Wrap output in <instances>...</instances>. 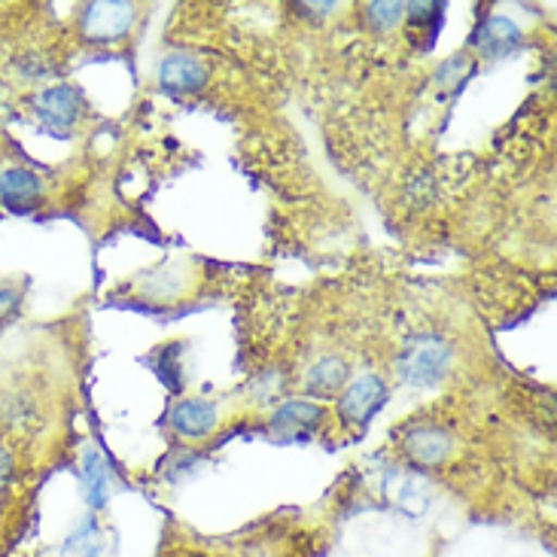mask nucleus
<instances>
[{
    "instance_id": "1",
    "label": "nucleus",
    "mask_w": 557,
    "mask_h": 557,
    "mask_svg": "<svg viewBox=\"0 0 557 557\" xmlns=\"http://www.w3.org/2000/svg\"><path fill=\"white\" fill-rule=\"evenodd\" d=\"M454 347L438 335H418L399 354V377L408 384H436L451 372Z\"/></svg>"
},
{
    "instance_id": "2",
    "label": "nucleus",
    "mask_w": 557,
    "mask_h": 557,
    "mask_svg": "<svg viewBox=\"0 0 557 557\" xmlns=\"http://www.w3.org/2000/svg\"><path fill=\"white\" fill-rule=\"evenodd\" d=\"M83 107H86V98L71 83L44 89L34 98L37 122L44 125L46 132H52V135H67L76 122H79V116H83Z\"/></svg>"
},
{
    "instance_id": "3",
    "label": "nucleus",
    "mask_w": 557,
    "mask_h": 557,
    "mask_svg": "<svg viewBox=\"0 0 557 557\" xmlns=\"http://www.w3.org/2000/svg\"><path fill=\"white\" fill-rule=\"evenodd\" d=\"M137 22V7L135 3H89L83 10V34L91 44H110V40H120L125 37L132 25Z\"/></svg>"
},
{
    "instance_id": "4",
    "label": "nucleus",
    "mask_w": 557,
    "mask_h": 557,
    "mask_svg": "<svg viewBox=\"0 0 557 557\" xmlns=\"http://www.w3.org/2000/svg\"><path fill=\"white\" fill-rule=\"evenodd\" d=\"M44 201V177L30 168L13 165L0 171V205L22 213Z\"/></svg>"
},
{
    "instance_id": "5",
    "label": "nucleus",
    "mask_w": 557,
    "mask_h": 557,
    "mask_svg": "<svg viewBox=\"0 0 557 557\" xmlns=\"http://www.w3.org/2000/svg\"><path fill=\"white\" fill-rule=\"evenodd\" d=\"M384 396H387V387H384V381L377 375H362L357 377L345 393H342V399H338V411H342V418L347 423H362L369 421L372 414H375L377 408L384 406Z\"/></svg>"
},
{
    "instance_id": "6",
    "label": "nucleus",
    "mask_w": 557,
    "mask_h": 557,
    "mask_svg": "<svg viewBox=\"0 0 557 557\" xmlns=\"http://www.w3.org/2000/svg\"><path fill=\"white\" fill-rule=\"evenodd\" d=\"M406 454L418 467H442L454 451L451 433L438 430V426H411L403 438Z\"/></svg>"
},
{
    "instance_id": "7",
    "label": "nucleus",
    "mask_w": 557,
    "mask_h": 557,
    "mask_svg": "<svg viewBox=\"0 0 557 557\" xmlns=\"http://www.w3.org/2000/svg\"><path fill=\"white\" fill-rule=\"evenodd\" d=\"M171 426L174 433H181L183 438H205L211 436L213 430L220 426V414L213 403L205 399H183L177 406L171 408Z\"/></svg>"
},
{
    "instance_id": "8",
    "label": "nucleus",
    "mask_w": 557,
    "mask_h": 557,
    "mask_svg": "<svg viewBox=\"0 0 557 557\" xmlns=\"http://www.w3.org/2000/svg\"><path fill=\"white\" fill-rule=\"evenodd\" d=\"M79 479H83V499L89 506V512H101L110 503V484H113V475H110V467L101 454L95 448H86L83 454V463H79Z\"/></svg>"
},
{
    "instance_id": "9",
    "label": "nucleus",
    "mask_w": 557,
    "mask_h": 557,
    "mask_svg": "<svg viewBox=\"0 0 557 557\" xmlns=\"http://www.w3.org/2000/svg\"><path fill=\"white\" fill-rule=\"evenodd\" d=\"M159 79L168 91H196L208 83V64L198 55H168L159 67Z\"/></svg>"
},
{
    "instance_id": "10",
    "label": "nucleus",
    "mask_w": 557,
    "mask_h": 557,
    "mask_svg": "<svg viewBox=\"0 0 557 557\" xmlns=\"http://www.w3.org/2000/svg\"><path fill=\"white\" fill-rule=\"evenodd\" d=\"M518 40H521V30L515 28L509 18L494 15V18H487L482 28H479L475 46H479V52H482L484 59H499V55H506L509 49H515Z\"/></svg>"
},
{
    "instance_id": "11",
    "label": "nucleus",
    "mask_w": 557,
    "mask_h": 557,
    "mask_svg": "<svg viewBox=\"0 0 557 557\" xmlns=\"http://www.w3.org/2000/svg\"><path fill=\"white\" fill-rule=\"evenodd\" d=\"M345 381L347 362L338 360V357H323V360L311 366L305 387H308V393H314V396H330V393L338 391Z\"/></svg>"
},
{
    "instance_id": "12",
    "label": "nucleus",
    "mask_w": 557,
    "mask_h": 557,
    "mask_svg": "<svg viewBox=\"0 0 557 557\" xmlns=\"http://www.w3.org/2000/svg\"><path fill=\"white\" fill-rule=\"evenodd\" d=\"M320 421H323V408L308 403V399H293V403L277 408V414H274L277 430H308Z\"/></svg>"
},
{
    "instance_id": "13",
    "label": "nucleus",
    "mask_w": 557,
    "mask_h": 557,
    "mask_svg": "<svg viewBox=\"0 0 557 557\" xmlns=\"http://www.w3.org/2000/svg\"><path fill=\"white\" fill-rule=\"evenodd\" d=\"M104 543H101V528L95 521V515L83 518V524L67 536L64 543V555L67 557H101Z\"/></svg>"
},
{
    "instance_id": "14",
    "label": "nucleus",
    "mask_w": 557,
    "mask_h": 557,
    "mask_svg": "<svg viewBox=\"0 0 557 557\" xmlns=\"http://www.w3.org/2000/svg\"><path fill=\"white\" fill-rule=\"evenodd\" d=\"M369 18H372L375 28L393 30L406 18V3H372L369 7Z\"/></svg>"
},
{
    "instance_id": "15",
    "label": "nucleus",
    "mask_w": 557,
    "mask_h": 557,
    "mask_svg": "<svg viewBox=\"0 0 557 557\" xmlns=\"http://www.w3.org/2000/svg\"><path fill=\"white\" fill-rule=\"evenodd\" d=\"M15 308V289L13 286H0V317H7Z\"/></svg>"
},
{
    "instance_id": "16",
    "label": "nucleus",
    "mask_w": 557,
    "mask_h": 557,
    "mask_svg": "<svg viewBox=\"0 0 557 557\" xmlns=\"http://www.w3.org/2000/svg\"><path fill=\"white\" fill-rule=\"evenodd\" d=\"M10 472H13V454L0 448V479H7Z\"/></svg>"
}]
</instances>
